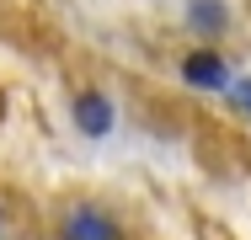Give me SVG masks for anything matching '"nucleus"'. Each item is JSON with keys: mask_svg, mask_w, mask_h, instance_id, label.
Here are the masks:
<instances>
[{"mask_svg": "<svg viewBox=\"0 0 251 240\" xmlns=\"http://www.w3.org/2000/svg\"><path fill=\"white\" fill-rule=\"evenodd\" d=\"M182 75H187L193 86H208V91H225V59H214V53H193V59L182 64Z\"/></svg>", "mask_w": 251, "mask_h": 240, "instance_id": "nucleus-3", "label": "nucleus"}, {"mask_svg": "<svg viewBox=\"0 0 251 240\" xmlns=\"http://www.w3.org/2000/svg\"><path fill=\"white\" fill-rule=\"evenodd\" d=\"M193 27H203V32H219V27H225V11H219L214 0H198V5H193Z\"/></svg>", "mask_w": 251, "mask_h": 240, "instance_id": "nucleus-4", "label": "nucleus"}, {"mask_svg": "<svg viewBox=\"0 0 251 240\" xmlns=\"http://www.w3.org/2000/svg\"><path fill=\"white\" fill-rule=\"evenodd\" d=\"M75 123H80V134H91V139H101L107 128H112V101L97 91H86L80 101H75Z\"/></svg>", "mask_w": 251, "mask_h": 240, "instance_id": "nucleus-2", "label": "nucleus"}, {"mask_svg": "<svg viewBox=\"0 0 251 240\" xmlns=\"http://www.w3.org/2000/svg\"><path fill=\"white\" fill-rule=\"evenodd\" d=\"M64 240H118V230H112V219L97 214V208H75V214L64 219Z\"/></svg>", "mask_w": 251, "mask_h": 240, "instance_id": "nucleus-1", "label": "nucleus"}, {"mask_svg": "<svg viewBox=\"0 0 251 240\" xmlns=\"http://www.w3.org/2000/svg\"><path fill=\"white\" fill-rule=\"evenodd\" d=\"M230 96H235V107H241V112H246V118H251V80H241V86H235V91H230Z\"/></svg>", "mask_w": 251, "mask_h": 240, "instance_id": "nucleus-5", "label": "nucleus"}]
</instances>
